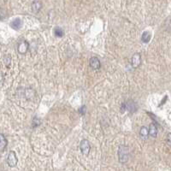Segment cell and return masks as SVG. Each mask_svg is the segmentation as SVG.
Instances as JSON below:
<instances>
[{
	"instance_id": "obj_4",
	"label": "cell",
	"mask_w": 171,
	"mask_h": 171,
	"mask_svg": "<svg viewBox=\"0 0 171 171\" xmlns=\"http://www.w3.org/2000/svg\"><path fill=\"white\" fill-rule=\"evenodd\" d=\"M141 63V56H140V53H135L134 54V56H132V60H131V64L132 66L136 69L138 68Z\"/></svg>"
},
{
	"instance_id": "obj_13",
	"label": "cell",
	"mask_w": 171,
	"mask_h": 171,
	"mask_svg": "<svg viewBox=\"0 0 171 171\" xmlns=\"http://www.w3.org/2000/svg\"><path fill=\"white\" fill-rule=\"evenodd\" d=\"M140 136H141L143 139L146 140V139L148 138L149 135L148 128H147L146 127H142L141 128H140Z\"/></svg>"
},
{
	"instance_id": "obj_9",
	"label": "cell",
	"mask_w": 171,
	"mask_h": 171,
	"mask_svg": "<svg viewBox=\"0 0 171 171\" xmlns=\"http://www.w3.org/2000/svg\"><path fill=\"white\" fill-rule=\"evenodd\" d=\"M41 8H42V4L40 1H34L31 4L32 11L34 12V13H38L41 10Z\"/></svg>"
},
{
	"instance_id": "obj_7",
	"label": "cell",
	"mask_w": 171,
	"mask_h": 171,
	"mask_svg": "<svg viewBox=\"0 0 171 171\" xmlns=\"http://www.w3.org/2000/svg\"><path fill=\"white\" fill-rule=\"evenodd\" d=\"M22 26H23V21L20 18L15 19L10 23V27L15 30H19L22 27Z\"/></svg>"
},
{
	"instance_id": "obj_6",
	"label": "cell",
	"mask_w": 171,
	"mask_h": 171,
	"mask_svg": "<svg viewBox=\"0 0 171 171\" xmlns=\"http://www.w3.org/2000/svg\"><path fill=\"white\" fill-rule=\"evenodd\" d=\"M29 49V45L27 41L23 40L20 42L18 45V52L21 54H25Z\"/></svg>"
},
{
	"instance_id": "obj_3",
	"label": "cell",
	"mask_w": 171,
	"mask_h": 171,
	"mask_svg": "<svg viewBox=\"0 0 171 171\" xmlns=\"http://www.w3.org/2000/svg\"><path fill=\"white\" fill-rule=\"evenodd\" d=\"M80 149L82 154L84 155H88L90 152V149H91V145H90L89 141L87 140H83L80 143Z\"/></svg>"
},
{
	"instance_id": "obj_16",
	"label": "cell",
	"mask_w": 171,
	"mask_h": 171,
	"mask_svg": "<svg viewBox=\"0 0 171 171\" xmlns=\"http://www.w3.org/2000/svg\"><path fill=\"white\" fill-rule=\"evenodd\" d=\"M167 143L171 146V134H169L167 135Z\"/></svg>"
},
{
	"instance_id": "obj_8",
	"label": "cell",
	"mask_w": 171,
	"mask_h": 171,
	"mask_svg": "<svg viewBox=\"0 0 171 171\" xmlns=\"http://www.w3.org/2000/svg\"><path fill=\"white\" fill-rule=\"evenodd\" d=\"M126 104V109L131 113H134V112L136 111L137 110V106H136V104L134 103L133 100H128Z\"/></svg>"
},
{
	"instance_id": "obj_15",
	"label": "cell",
	"mask_w": 171,
	"mask_h": 171,
	"mask_svg": "<svg viewBox=\"0 0 171 171\" xmlns=\"http://www.w3.org/2000/svg\"><path fill=\"white\" fill-rule=\"evenodd\" d=\"M40 119H38L37 117H35L34 119V127H37L40 125Z\"/></svg>"
},
{
	"instance_id": "obj_17",
	"label": "cell",
	"mask_w": 171,
	"mask_h": 171,
	"mask_svg": "<svg viewBox=\"0 0 171 171\" xmlns=\"http://www.w3.org/2000/svg\"><path fill=\"white\" fill-rule=\"evenodd\" d=\"M80 113L81 114V115H85L86 113V106H83V110H82V108L80 110Z\"/></svg>"
},
{
	"instance_id": "obj_12",
	"label": "cell",
	"mask_w": 171,
	"mask_h": 171,
	"mask_svg": "<svg viewBox=\"0 0 171 171\" xmlns=\"http://www.w3.org/2000/svg\"><path fill=\"white\" fill-rule=\"evenodd\" d=\"M151 38H152V34L148 32V31H145L141 36V40L144 43H148L149 41L151 40Z\"/></svg>"
},
{
	"instance_id": "obj_10",
	"label": "cell",
	"mask_w": 171,
	"mask_h": 171,
	"mask_svg": "<svg viewBox=\"0 0 171 171\" xmlns=\"http://www.w3.org/2000/svg\"><path fill=\"white\" fill-rule=\"evenodd\" d=\"M149 134L153 138H156L157 136V127H156V124L151 123L150 127H149Z\"/></svg>"
},
{
	"instance_id": "obj_2",
	"label": "cell",
	"mask_w": 171,
	"mask_h": 171,
	"mask_svg": "<svg viewBox=\"0 0 171 171\" xmlns=\"http://www.w3.org/2000/svg\"><path fill=\"white\" fill-rule=\"evenodd\" d=\"M17 162H18V159H17V156H16V154H15V152H13V151L10 152L7 157L8 165H9L10 167L14 168L16 166Z\"/></svg>"
},
{
	"instance_id": "obj_5",
	"label": "cell",
	"mask_w": 171,
	"mask_h": 171,
	"mask_svg": "<svg viewBox=\"0 0 171 171\" xmlns=\"http://www.w3.org/2000/svg\"><path fill=\"white\" fill-rule=\"evenodd\" d=\"M89 63L90 66L93 68V69H95V70H98V69H100V61H99V59H98V57H96V56L91 57V58H90Z\"/></svg>"
},
{
	"instance_id": "obj_1",
	"label": "cell",
	"mask_w": 171,
	"mask_h": 171,
	"mask_svg": "<svg viewBox=\"0 0 171 171\" xmlns=\"http://www.w3.org/2000/svg\"><path fill=\"white\" fill-rule=\"evenodd\" d=\"M129 154H130L129 147H127V145H120L118 150V157H119L120 163L126 164L129 159Z\"/></svg>"
},
{
	"instance_id": "obj_14",
	"label": "cell",
	"mask_w": 171,
	"mask_h": 171,
	"mask_svg": "<svg viewBox=\"0 0 171 171\" xmlns=\"http://www.w3.org/2000/svg\"><path fill=\"white\" fill-rule=\"evenodd\" d=\"M54 34H55V36H56V37L61 38L64 35V32H63V30L61 27H56L54 28Z\"/></svg>"
},
{
	"instance_id": "obj_11",
	"label": "cell",
	"mask_w": 171,
	"mask_h": 171,
	"mask_svg": "<svg viewBox=\"0 0 171 171\" xmlns=\"http://www.w3.org/2000/svg\"><path fill=\"white\" fill-rule=\"evenodd\" d=\"M0 139H1V143H0V150H1V152H3L4 151V149H5V147L7 146V140L5 139V137H4V135L3 134H0Z\"/></svg>"
}]
</instances>
